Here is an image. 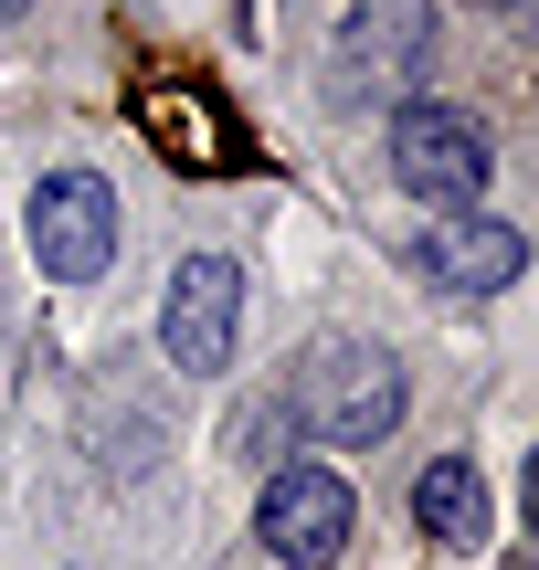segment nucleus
Instances as JSON below:
<instances>
[{
  "instance_id": "nucleus-1",
  "label": "nucleus",
  "mask_w": 539,
  "mask_h": 570,
  "mask_svg": "<svg viewBox=\"0 0 539 570\" xmlns=\"http://www.w3.org/2000/svg\"><path fill=\"white\" fill-rule=\"evenodd\" d=\"M286 412L296 433H317V444H381V433L402 423V360L381 338H317L307 360H296V381H286Z\"/></svg>"
},
{
  "instance_id": "nucleus-3",
  "label": "nucleus",
  "mask_w": 539,
  "mask_h": 570,
  "mask_svg": "<svg viewBox=\"0 0 539 570\" xmlns=\"http://www.w3.org/2000/svg\"><path fill=\"white\" fill-rule=\"evenodd\" d=\"M487 127L465 117V106H444V96H402L392 106V180L413 190V202H434V212H477L487 202Z\"/></svg>"
},
{
  "instance_id": "nucleus-5",
  "label": "nucleus",
  "mask_w": 539,
  "mask_h": 570,
  "mask_svg": "<svg viewBox=\"0 0 539 570\" xmlns=\"http://www.w3.org/2000/svg\"><path fill=\"white\" fill-rule=\"evenodd\" d=\"M254 539H265L286 570H339V560H350V539H360V497H350V475H329V465H265Z\"/></svg>"
},
{
  "instance_id": "nucleus-8",
  "label": "nucleus",
  "mask_w": 539,
  "mask_h": 570,
  "mask_svg": "<svg viewBox=\"0 0 539 570\" xmlns=\"http://www.w3.org/2000/svg\"><path fill=\"white\" fill-rule=\"evenodd\" d=\"M487 475H477V454H434V465L413 475V529L434 539V550H477L487 539Z\"/></svg>"
},
{
  "instance_id": "nucleus-4",
  "label": "nucleus",
  "mask_w": 539,
  "mask_h": 570,
  "mask_svg": "<svg viewBox=\"0 0 539 570\" xmlns=\"http://www.w3.org/2000/svg\"><path fill=\"white\" fill-rule=\"evenodd\" d=\"M21 233H32V265L53 275V285H96L106 265H117V244H127L117 190H106L96 169H53V180H32Z\"/></svg>"
},
{
  "instance_id": "nucleus-2",
  "label": "nucleus",
  "mask_w": 539,
  "mask_h": 570,
  "mask_svg": "<svg viewBox=\"0 0 539 570\" xmlns=\"http://www.w3.org/2000/svg\"><path fill=\"white\" fill-rule=\"evenodd\" d=\"M434 0H350V21H339L329 42V96L339 106H381L402 96V85L434 75Z\"/></svg>"
},
{
  "instance_id": "nucleus-9",
  "label": "nucleus",
  "mask_w": 539,
  "mask_h": 570,
  "mask_svg": "<svg viewBox=\"0 0 539 570\" xmlns=\"http://www.w3.org/2000/svg\"><path fill=\"white\" fill-rule=\"evenodd\" d=\"M148 138H159L169 159H202V169H233V159H254V148L223 127V106H212V96H148Z\"/></svg>"
},
{
  "instance_id": "nucleus-7",
  "label": "nucleus",
  "mask_w": 539,
  "mask_h": 570,
  "mask_svg": "<svg viewBox=\"0 0 539 570\" xmlns=\"http://www.w3.org/2000/svg\"><path fill=\"white\" fill-rule=\"evenodd\" d=\"M413 265H423V285H444V296H508L519 265H529V233L498 223V212H434Z\"/></svg>"
},
{
  "instance_id": "nucleus-6",
  "label": "nucleus",
  "mask_w": 539,
  "mask_h": 570,
  "mask_svg": "<svg viewBox=\"0 0 539 570\" xmlns=\"http://www.w3.org/2000/svg\"><path fill=\"white\" fill-rule=\"evenodd\" d=\"M233 338H244V265H233V254H190V265L169 275V306H159L169 370H223Z\"/></svg>"
},
{
  "instance_id": "nucleus-10",
  "label": "nucleus",
  "mask_w": 539,
  "mask_h": 570,
  "mask_svg": "<svg viewBox=\"0 0 539 570\" xmlns=\"http://www.w3.org/2000/svg\"><path fill=\"white\" fill-rule=\"evenodd\" d=\"M21 11H32V0H0V21H21Z\"/></svg>"
}]
</instances>
